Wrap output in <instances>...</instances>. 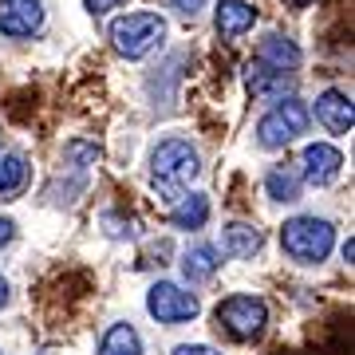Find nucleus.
<instances>
[{"instance_id": "3", "label": "nucleus", "mask_w": 355, "mask_h": 355, "mask_svg": "<svg viewBox=\"0 0 355 355\" xmlns=\"http://www.w3.org/2000/svg\"><path fill=\"white\" fill-rule=\"evenodd\" d=\"M312 123V114L300 99H280L272 111L257 123V142L265 146V150H280V146H288L292 139H300Z\"/></svg>"}, {"instance_id": "13", "label": "nucleus", "mask_w": 355, "mask_h": 355, "mask_svg": "<svg viewBox=\"0 0 355 355\" xmlns=\"http://www.w3.org/2000/svg\"><path fill=\"white\" fill-rule=\"evenodd\" d=\"M257 60L268 64V67H277V71H292V67L300 64V48H296L292 40L265 36V40H261V48H257Z\"/></svg>"}, {"instance_id": "18", "label": "nucleus", "mask_w": 355, "mask_h": 355, "mask_svg": "<svg viewBox=\"0 0 355 355\" xmlns=\"http://www.w3.org/2000/svg\"><path fill=\"white\" fill-rule=\"evenodd\" d=\"M265 190H268V198L272 202H296L300 198V174L296 170H272V174L265 178Z\"/></svg>"}, {"instance_id": "16", "label": "nucleus", "mask_w": 355, "mask_h": 355, "mask_svg": "<svg viewBox=\"0 0 355 355\" xmlns=\"http://www.w3.org/2000/svg\"><path fill=\"white\" fill-rule=\"evenodd\" d=\"M99 355H142V340L130 324H114L99 343Z\"/></svg>"}, {"instance_id": "12", "label": "nucleus", "mask_w": 355, "mask_h": 355, "mask_svg": "<svg viewBox=\"0 0 355 355\" xmlns=\"http://www.w3.org/2000/svg\"><path fill=\"white\" fill-rule=\"evenodd\" d=\"M217 249L214 245H193L190 253L182 257V277L190 280V284H205V280H214L217 272Z\"/></svg>"}, {"instance_id": "5", "label": "nucleus", "mask_w": 355, "mask_h": 355, "mask_svg": "<svg viewBox=\"0 0 355 355\" xmlns=\"http://www.w3.org/2000/svg\"><path fill=\"white\" fill-rule=\"evenodd\" d=\"M217 324L233 336V340H257L268 324V308L257 296H229L217 304Z\"/></svg>"}, {"instance_id": "7", "label": "nucleus", "mask_w": 355, "mask_h": 355, "mask_svg": "<svg viewBox=\"0 0 355 355\" xmlns=\"http://www.w3.org/2000/svg\"><path fill=\"white\" fill-rule=\"evenodd\" d=\"M44 24V4L40 0H0V32L12 40H24L40 32Z\"/></svg>"}, {"instance_id": "6", "label": "nucleus", "mask_w": 355, "mask_h": 355, "mask_svg": "<svg viewBox=\"0 0 355 355\" xmlns=\"http://www.w3.org/2000/svg\"><path fill=\"white\" fill-rule=\"evenodd\" d=\"M146 308H150V316L158 320V324H186V320H193L202 312L198 296L186 292V288H178V284H170V280H158V284L146 292Z\"/></svg>"}, {"instance_id": "9", "label": "nucleus", "mask_w": 355, "mask_h": 355, "mask_svg": "<svg viewBox=\"0 0 355 355\" xmlns=\"http://www.w3.org/2000/svg\"><path fill=\"white\" fill-rule=\"evenodd\" d=\"M316 119L331 130V135H347V130H352V123H355L352 99H347L343 91H324V95L316 99Z\"/></svg>"}, {"instance_id": "26", "label": "nucleus", "mask_w": 355, "mask_h": 355, "mask_svg": "<svg viewBox=\"0 0 355 355\" xmlns=\"http://www.w3.org/2000/svg\"><path fill=\"white\" fill-rule=\"evenodd\" d=\"M284 4H288V8H308L312 0H284Z\"/></svg>"}, {"instance_id": "22", "label": "nucleus", "mask_w": 355, "mask_h": 355, "mask_svg": "<svg viewBox=\"0 0 355 355\" xmlns=\"http://www.w3.org/2000/svg\"><path fill=\"white\" fill-rule=\"evenodd\" d=\"M174 355H217V352L205 347V343H182V347H174Z\"/></svg>"}, {"instance_id": "11", "label": "nucleus", "mask_w": 355, "mask_h": 355, "mask_svg": "<svg viewBox=\"0 0 355 355\" xmlns=\"http://www.w3.org/2000/svg\"><path fill=\"white\" fill-rule=\"evenodd\" d=\"M288 87H292L288 71H277V67L261 64V60L249 67V91H253L257 99H284V91Z\"/></svg>"}, {"instance_id": "8", "label": "nucleus", "mask_w": 355, "mask_h": 355, "mask_svg": "<svg viewBox=\"0 0 355 355\" xmlns=\"http://www.w3.org/2000/svg\"><path fill=\"white\" fill-rule=\"evenodd\" d=\"M343 170V154L328 142H312L304 146V178L312 186H331Z\"/></svg>"}, {"instance_id": "24", "label": "nucleus", "mask_w": 355, "mask_h": 355, "mask_svg": "<svg viewBox=\"0 0 355 355\" xmlns=\"http://www.w3.org/2000/svg\"><path fill=\"white\" fill-rule=\"evenodd\" d=\"M352 257H355V241H352V237H347V241H343V261L352 265Z\"/></svg>"}, {"instance_id": "19", "label": "nucleus", "mask_w": 355, "mask_h": 355, "mask_svg": "<svg viewBox=\"0 0 355 355\" xmlns=\"http://www.w3.org/2000/svg\"><path fill=\"white\" fill-rule=\"evenodd\" d=\"M64 158L67 162H95V158H99V146H95V142H71L64 150Z\"/></svg>"}, {"instance_id": "15", "label": "nucleus", "mask_w": 355, "mask_h": 355, "mask_svg": "<svg viewBox=\"0 0 355 355\" xmlns=\"http://www.w3.org/2000/svg\"><path fill=\"white\" fill-rule=\"evenodd\" d=\"M170 221L178 229H202L209 221V198L205 193H186L182 202L170 209Z\"/></svg>"}, {"instance_id": "14", "label": "nucleus", "mask_w": 355, "mask_h": 355, "mask_svg": "<svg viewBox=\"0 0 355 355\" xmlns=\"http://www.w3.org/2000/svg\"><path fill=\"white\" fill-rule=\"evenodd\" d=\"M221 249L229 257H253L261 249V233L253 225H245V221H233V225L221 229Z\"/></svg>"}, {"instance_id": "1", "label": "nucleus", "mask_w": 355, "mask_h": 355, "mask_svg": "<svg viewBox=\"0 0 355 355\" xmlns=\"http://www.w3.org/2000/svg\"><path fill=\"white\" fill-rule=\"evenodd\" d=\"M336 245V229L320 217H292L280 229V249L296 261V265H320Z\"/></svg>"}, {"instance_id": "21", "label": "nucleus", "mask_w": 355, "mask_h": 355, "mask_svg": "<svg viewBox=\"0 0 355 355\" xmlns=\"http://www.w3.org/2000/svg\"><path fill=\"white\" fill-rule=\"evenodd\" d=\"M170 4H174L182 16H198V12L205 8V0H170Z\"/></svg>"}, {"instance_id": "2", "label": "nucleus", "mask_w": 355, "mask_h": 355, "mask_svg": "<svg viewBox=\"0 0 355 355\" xmlns=\"http://www.w3.org/2000/svg\"><path fill=\"white\" fill-rule=\"evenodd\" d=\"M166 36V20L158 12H130V16H119L111 24V40L119 55L127 60H142L146 51H154Z\"/></svg>"}, {"instance_id": "10", "label": "nucleus", "mask_w": 355, "mask_h": 355, "mask_svg": "<svg viewBox=\"0 0 355 355\" xmlns=\"http://www.w3.org/2000/svg\"><path fill=\"white\" fill-rule=\"evenodd\" d=\"M257 24V8L245 0H217V32L221 40H237Z\"/></svg>"}, {"instance_id": "20", "label": "nucleus", "mask_w": 355, "mask_h": 355, "mask_svg": "<svg viewBox=\"0 0 355 355\" xmlns=\"http://www.w3.org/2000/svg\"><path fill=\"white\" fill-rule=\"evenodd\" d=\"M83 4H87V12L103 16V12H111V8H123L127 0H83Z\"/></svg>"}, {"instance_id": "23", "label": "nucleus", "mask_w": 355, "mask_h": 355, "mask_svg": "<svg viewBox=\"0 0 355 355\" xmlns=\"http://www.w3.org/2000/svg\"><path fill=\"white\" fill-rule=\"evenodd\" d=\"M12 237H16V225L8 221V217H0V249H4V245L12 241Z\"/></svg>"}, {"instance_id": "25", "label": "nucleus", "mask_w": 355, "mask_h": 355, "mask_svg": "<svg viewBox=\"0 0 355 355\" xmlns=\"http://www.w3.org/2000/svg\"><path fill=\"white\" fill-rule=\"evenodd\" d=\"M4 304H8V280L0 277V308H4Z\"/></svg>"}, {"instance_id": "17", "label": "nucleus", "mask_w": 355, "mask_h": 355, "mask_svg": "<svg viewBox=\"0 0 355 355\" xmlns=\"http://www.w3.org/2000/svg\"><path fill=\"white\" fill-rule=\"evenodd\" d=\"M28 182V162L20 154H0V198H12L24 190Z\"/></svg>"}, {"instance_id": "4", "label": "nucleus", "mask_w": 355, "mask_h": 355, "mask_svg": "<svg viewBox=\"0 0 355 355\" xmlns=\"http://www.w3.org/2000/svg\"><path fill=\"white\" fill-rule=\"evenodd\" d=\"M198 170H202V166H198V150L182 139L162 142V146L150 154V178H154L158 190H178V186H186Z\"/></svg>"}]
</instances>
